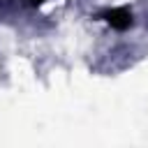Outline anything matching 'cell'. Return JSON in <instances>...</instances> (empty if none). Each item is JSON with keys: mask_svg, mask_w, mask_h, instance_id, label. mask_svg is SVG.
Returning a JSON list of instances; mask_svg holds the SVG:
<instances>
[{"mask_svg": "<svg viewBox=\"0 0 148 148\" xmlns=\"http://www.w3.org/2000/svg\"><path fill=\"white\" fill-rule=\"evenodd\" d=\"M102 18H104L111 28H116V30H127V28L132 25V12H130L127 7H113V9H106V12L102 14Z\"/></svg>", "mask_w": 148, "mask_h": 148, "instance_id": "cell-1", "label": "cell"}, {"mask_svg": "<svg viewBox=\"0 0 148 148\" xmlns=\"http://www.w3.org/2000/svg\"><path fill=\"white\" fill-rule=\"evenodd\" d=\"M42 2H44V0H30V5H35V7H37V5H42Z\"/></svg>", "mask_w": 148, "mask_h": 148, "instance_id": "cell-2", "label": "cell"}]
</instances>
